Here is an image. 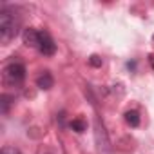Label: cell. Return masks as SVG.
Here are the masks:
<instances>
[{
  "label": "cell",
  "instance_id": "obj_1",
  "mask_svg": "<svg viewBox=\"0 0 154 154\" xmlns=\"http://www.w3.org/2000/svg\"><path fill=\"white\" fill-rule=\"evenodd\" d=\"M20 31V18L15 13V9L4 6L0 9V40L4 45H8L13 38H17Z\"/></svg>",
  "mask_w": 154,
  "mask_h": 154
},
{
  "label": "cell",
  "instance_id": "obj_2",
  "mask_svg": "<svg viewBox=\"0 0 154 154\" xmlns=\"http://www.w3.org/2000/svg\"><path fill=\"white\" fill-rule=\"evenodd\" d=\"M2 78L6 85H13V87L22 85V82L26 80V65L18 60L9 62L2 71Z\"/></svg>",
  "mask_w": 154,
  "mask_h": 154
},
{
  "label": "cell",
  "instance_id": "obj_3",
  "mask_svg": "<svg viewBox=\"0 0 154 154\" xmlns=\"http://www.w3.org/2000/svg\"><path fill=\"white\" fill-rule=\"evenodd\" d=\"M94 129H96V141H98V147H100V152L102 154H111V141H109V136L103 129V125L100 123V120L96 118L94 122Z\"/></svg>",
  "mask_w": 154,
  "mask_h": 154
},
{
  "label": "cell",
  "instance_id": "obj_4",
  "mask_svg": "<svg viewBox=\"0 0 154 154\" xmlns=\"http://www.w3.org/2000/svg\"><path fill=\"white\" fill-rule=\"evenodd\" d=\"M38 51L44 56H53L56 53V44H54V40L51 38V35L47 31H40V45H38Z\"/></svg>",
  "mask_w": 154,
  "mask_h": 154
},
{
  "label": "cell",
  "instance_id": "obj_5",
  "mask_svg": "<svg viewBox=\"0 0 154 154\" xmlns=\"http://www.w3.org/2000/svg\"><path fill=\"white\" fill-rule=\"evenodd\" d=\"M22 40H24V44H26L27 47L38 49V45H40V31H36V29H33V27H27V29H24V33H22Z\"/></svg>",
  "mask_w": 154,
  "mask_h": 154
},
{
  "label": "cell",
  "instance_id": "obj_6",
  "mask_svg": "<svg viewBox=\"0 0 154 154\" xmlns=\"http://www.w3.org/2000/svg\"><path fill=\"white\" fill-rule=\"evenodd\" d=\"M53 85H54V78H53L51 71H42V72L36 76V87H38V89L49 91Z\"/></svg>",
  "mask_w": 154,
  "mask_h": 154
},
{
  "label": "cell",
  "instance_id": "obj_7",
  "mask_svg": "<svg viewBox=\"0 0 154 154\" xmlns=\"http://www.w3.org/2000/svg\"><path fill=\"white\" fill-rule=\"evenodd\" d=\"M13 100H15V98H13L11 94H6V93L0 96V111H2V114H8V111H9Z\"/></svg>",
  "mask_w": 154,
  "mask_h": 154
},
{
  "label": "cell",
  "instance_id": "obj_8",
  "mask_svg": "<svg viewBox=\"0 0 154 154\" xmlns=\"http://www.w3.org/2000/svg\"><path fill=\"white\" fill-rule=\"evenodd\" d=\"M125 122L131 125V127H138L140 125V114L136 111H127L125 112Z\"/></svg>",
  "mask_w": 154,
  "mask_h": 154
},
{
  "label": "cell",
  "instance_id": "obj_9",
  "mask_svg": "<svg viewBox=\"0 0 154 154\" xmlns=\"http://www.w3.org/2000/svg\"><path fill=\"white\" fill-rule=\"evenodd\" d=\"M85 127H87V125H85L84 120H72V122H71V129H72L74 132H84Z\"/></svg>",
  "mask_w": 154,
  "mask_h": 154
},
{
  "label": "cell",
  "instance_id": "obj_10",
  "mask_svg": "<svg viewBox=\"0 0 154 154\" xmlns=\"http://www.w3.org/2000/svg\"><path fill=\"white\" fill-rule=\"evenodd\" d=\"M0 154H22L20 149H17L15 145H4L2 150H0Z\"/></svg>",
  "mask_w": 154,
  "mask_h": 154
},
{
  "label": "cell",
  "instance_id": "obj_11",
  "mask_svg": "<svg viewBox=\"0 0 154 154\" xmlns=\"http://www.w3.org/2000/svg\"><path fill=\"white\" fill-rule=\"evenodd\" d=\"M102 58L98 56V54H93V56H89V65H93V67H102Z\"/></svg>",
  "mask_w": 154,
  "mask_h": 154
}]
</instances>
